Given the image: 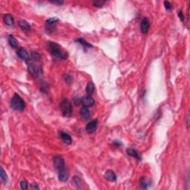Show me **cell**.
Masks as SVG:
<instances>
[{
    "instance_id": "obj_1",
    "label": "cell",
    "mask_w": 190,
    "mask_h": 190,
    "mask_svg": "<svg viewBox=\"0 0 190 190\" xmlns=\"http://www.w3.org/2000/svg\"><path fill=\"white\" fill-rule=\"evenodd\" d=\"M49 48L51 54L54 57L62 59H66L68 57L67 54L65 51H63L60 46L57 43L51 42V43H49Z\"/></svg>"
},
{
    "instance_id": "obj_2",
    "label": "cell",
    "mask_w": 190,
    "mask_h": 190,
    "mask_svg": "<svg viewBox=\"0 0 190 190\" xmlns=\"http://www.w3.org/2000/svg\"><path fill=\"white\" fill-rule=\"evenodd\" d=\"M11 108L17 112H22L25 108L24 100L18 94H15L11 100Z\"/></svg>"
},
{
    "instance_id": "obj_3",
    "label": "cell",
    "mask_w": 190,
    "mask_h": 190,
    "mask_svg": "<svg viewBox=\"0 0 190 190\" xmlns=\"http://www.w3.org/2000/svg\"><path fill=\"white\" fill-rule=\"evenodd\" d=\"M59 107H60L61 112L63 116L66 117H70L71 116L73 112L72 105L68 99H63L61 101Z\"/></svg>"
},
{
    "instance_id": "obj_4",
    "label": "cell",
    "mask_w": 190,
    "mask_h": 190,
    "mask_svg": "<svg viewBox=\"0 0 190 190\" xmlns=\"http://www.w3.org/2000/svg\"><path fill=\"white\" fill-rule=\"evenodd\" d=\"M54 166L55 169L57 170L58 173L67 170L66 168V163H65L64 158L62 156L57 155L54 157Z\"/></svg>"
},
{
    "instance_id": "obj_5",
    "label": "cell",
    "mask_w": 190,
    "mask_h": 190,
    "mask_svg": "<svg viewBox=\"0 0 190 190\" xmlns=\"http://www.w3.org/2000/svg\"><path fill=\"white\" fill-rule=\"evenodd\" d=\"M58 19L56 17H51L45 22V30L48 34L53 33L57 27V23L58 22Z\"/></svg>"
},
{
    "instance_id": "obj_6",
    "label": "cell",
    "mask_w": 190,
    "mask_h": 190,
    "mask_svg": "<svg viewBox=\"0 0 190 190\" xmlns=\"http://www.w3.org/2000/svg\"><path fill=\"white\" fill-rule=\"evenodd\" d=\"M17 56L22 59V60H24L25 62H26L27 63H30L31 61V58L30 57L29 54H28V51L25 49V48H20V49L18 50L17 51Z\"/></svg>"
},
{
    "instance_id": "obj_7",
    "label": "cell",
    "mask_w": 190,
    "mask_h": 190,
    "mask_svg": "<svg viewBox=\"0 0 190 190\" xmlns=\"http://www.w3.org/2000/svg\"><path fill=\"white\" fill-rule=\"evenodd\" d=\"M28 72L33 76L34 77H38L41 73V68L39 67H38L36 65L33 64V63H28Z\"/></svg>"
},
{
    "instance_id": "obj_8",
    "label": "cell",
    "mask_w": 190,
    "mask_h": 190,
    "mask_svg": "<svg viewBox=\"0 0 190 190\" xmlns=\"http://www.w3.org/2000/svg\"><path fill=\"white\" fill-rule=\"evenodd\" d=\"M140 31L142 34H147L149 28H150V21L149 20V19H147L146 17H143L140 22Z\"/></svg>"
},
{
    "instance_id": "obj_9",
    "label": "cell",
    "mask_w": 190,
    "mask_h": 190,
    "mask_svg": "<svg viewBox=\"0 0 190 190\" xmlns=\"http://www.w3.org/2000/svg\"><path fill=\"white\" fill-rule=\"evenodd\" d=\"M97 124H98V120H97V119L89 122V123L87 124L86 127H85V129H86L87 132L89 133V134H92V133L94 132V131H96V129H97Z\"/></svg>"
},
{
    "instance_id": "obj_10",
    "label": "cell",
    "mask_w": 190,
    "mask_h": 190,
    "mask_svg": "<svg viewBox=\"0 0 190 190\" xmlns=\"http://www.w3.org/2000/svg\"><path fill=\"white\" fill-rule=\"evenodd\" d=\"M81 103L85 107H91L93 106L94 104V100L92 97V96H86L84 97L83 98L81 99Z\"/></svg>"
},
{
    "instance_id": "obj_11",
    "label": "cell",
    "mask_w": 190,
    "mask_h": 190,
    "mask_svg": "<svg viewBox=\"0 0 190 190\" xmlns=\"http://www.w3.org/2000/svg\"><path fill=\"white\" fill-rule=\"evenodd\" d=\"M104 177L109 182H115L117 180V175L112 170H107L105 172Z\"/></svg>"
},
{
    "instance_id": "obj_12",
    "label": "cell",
    "mask_w": 190,
    "mask_h": 190,
    "mask_svg": "<svg viewBox=\"0 0 190 190\" xmlns=\"http://www.w3.org/2000/svg\"><path fill=\"white\" fill-rule=\"evenodd\" d=\"M59 138H60L61 140L67 145H71L72 143V138H71V137L68 133L61 131V132L59 133Z\"/></svg>"
},
{
    "instance_id": "obj_13",
    "label": "cell",
    "mask_w": 190,
    "mask_h": 190,
    "mask_svg": "<svg viewBox=\"0 0 190 190\" xmlns=\"http://www.w3.org/2000/svg\"><path fill=\"white\" fill-rule=\"evenodd\" d=\"M80 115L81 117H82V119H84V120H88L91 117L90 110L89 109L88 107H82L80 111Z\"/></svg>"
},
{
    "instance_id": "obj_14",
    "label": "cell",
    "mask_w": 190,
    "mask_h": 190,
    "mask_svg": "<svg viewBox=\"0 0 190 190\" xmlns=\"http://www.w3.org/2000/svg\"><path fill=\"white\" fill-rule=\"evenodd\" d=\"M152 184L151 180H149L145 177H142L140 179V189H147L150 187Z\"/></svg>"
},
{
    "instance_id": "obj_15",
    "label": "cell",
    "mask_w": 190,
    "mask_h": 190,
    "mask_svg": "<svg viewBox=\"0 0 190 190\" xmlns=\"http://www.w3.org/2000/svg\"><path fill=\"white\" fill-rule=\"evenodd\" d=\"M19 26L20 27L22 31H24L25 33H29L31 31V28L29 23L25 20H21L19 22Z\"/></svg>"
},
{
    "instance_id": "obj_16",
    "label": "cell",
    "mask_w": 190,
    "mask_h": 190,
    "mask_svg": "<svg viewBox=\"0 0 190 190\" xmlns=\"http://www.w3.org/2000/svg\"><path fill=\"white\" fill-rule=\"evenodd\" d=\"M3 21L5 24L8 26H13L14 25V19L10 14H5L3 17Z\"/></svg>"
},
{
    "instance_id": "obj_17",
    "label": "cell",
    "mask_w": 190,
    "mask_h": 190,
    "mask_svg": "<svg viewBox=\"0 0 190 190\" xmlns=\"http://www.w3.org/2000/svg\"><path fill=\"white\" fill-rule=\"evenodd\" d=\"M126 152H127V154H128L129 155L131 156V157H134V158L140 160V161L141 160V157H140V154L139 153H138V152H137L135 149H132V148H129V149H127Z\"/></svg>"
},
{
    "instance_id": "obj_18",
    "label": "cell",
    "mask_w": 190,
    "mask_h": 190,
    "mask_svg": "<svg viewBox=\"0 0 190 190\" xmlns=\"http://www.w3.org/2000/svg\"><path fill=\"white\" fill-rule=\"evenodd\" d=\"M8 43L13 48H16L18 47V41L17 39L13 36V35H9L8 36Z\"/></svg>"
},
{
    "instance_id": "obj_19",
    "label": "cell",
    "mask_w": 190,
    "mask_h": 190,
    "mask_svg": "<svg viewBox=\"0 0 190 190\" xmlns=\"http://www.w3.org/2000/svg\"><path fill=\"white\" fill-rule=\"evenodd\" d=\"M58 178L61 182H66L68 179V172L67 170L58 173Z\"/></svg>"
},
{
    "instance_id": "obj_20",
    "label": "cell",
    "mask_w": 190,
    "mask_h": 190,
    "mask_svg": "<svg viewBox=\"0 0 190 190\" xmlns=\"http://www.w3.org/2000/svg\"><path fill=\"white\" fill-rule=\"evenodd\" d=\"M94 85L93 84V82H90L87 84L86 89H85V92H86V94L89 96H92L93 94V93L94 92Z\"/></svg>"
},
{
    "instance_id": "obj_21",
    "label": "cell",
    "mask_w": 190,
    "mask_h": 190,
    "mask_svg": "<svg viewBox=\"0 0 190 190\" xmlns=\"http://www.w3.org/2000/svg\"><path fill=\"white\" fill-rule=\"evenodd\" d=\"M77 43H80V44L82 45V46H83L84 48H92L93 46H92V44H90V43H89L88 42H86L84 39H82V38H79V39H77Z\"/></svg>"
},
{
    "instance_id": "obj_22",
    "label": "cell",
    "mask_w": 190,
    "mask_h": 190,
    "mask_svg": "<svg viewBox=\"0 0 190 190\" xmlns=\"http://www.w3.org/2000/svg\"><path fill=\"white\" fill-rule=\"evenodd\" d=\"M73 183L77 188H80L81 186H82V180L78 176H74L73 177Z\"/></svg>"
},
{
    "instance_id": "obj_23",
    "label": "cell",
    "mask_w": 190,
    "mask_h": 190,
    "mask_svg": "<svg viewBox=\"0 0 190 190\" xmlns=\"http://www.w3.org/2000/svg\"><path fill=\"white\" fill-rule=\"evenodd\" d=\"M0 177H1L2 181L4 182V183H7V182H8V175H7V174L5 173L3 168H1V171H0Z\"/></svg>"
},
{
    "instance_id": "obj_24",
    "label": "cell",
    "mask_w": 190,
    "mask_h": 190,
    "mask_svg": "<svg viewBox=\"0 0 190 190\" xmlns=\"http://www.w3.org/2000/svg\"><path fill=\"white\" fill-rule=\"evenodd\" d=\"M31 57L33 58L34 60H39L40 58H41V56H40V54H39L38 52H36V51H33V52H31Z\"/></svg>"
},
{
    "instance_id": "obj_25",
    "label": "cell",
    "mask_w": 190,
    "mask_h": 190,
    "mask_svg": "<svg viewBox=\"0 0 190 190\" xmlns=\"http://www.w3.org/2000/svg\"><path fill=\"white\" fill-rule=\"evenodd\" d=\"M20 187H21L22 189L23 190L28 189V185L26 180H22L21 182H20Z\"/></svg>"
},
{
    "instance_id": "obj_26",
    "label": "cell",
    "mask_w": 190,
    "mask_h": 190,
    "mask_svg": "<svg viewBox=\"0 0 190 190\" xmlns=\"http://www.w3.org/2000/svg\"><path fill=\"white\" fill-rule=\"evenodd\" d=\"M105 2H103V1H96L93 3V5L94 7H97V8H101L104 5Z\"/></svg>"
},
{
    "instance_id": "obj_27",
    "label": "cell",
    "mask_w": 190,
    "mask_h": 190,
    "mask_svg": "<svg viewBox=\"0 0 190 190\" xmlns=\"http://www.w3.org/2000/svg\"><path fill=\"white\" fill-rule=\"evenodd\" d=\"M64 80L67 84H71L72 82V77L68 74H66L64 76Z\"/></svg>"
},
{
    "instance_id": "obj_28",
    "label": "cell",
    "mask_w": 190,
    "mask_h": 190,
    "mask_svg": "<svg viewBox=\"0 0 190 190\" xmlns=\"http://www.w3.org/2000/svg\"><path fill=\"white\" fill-rule=\"evenodd\" d=\"M164 6H165V8L168 10H170L172 9V5L168 1H165L164 2Z\"/></svg>"
},
{
    "instance_id": "obj_29",
    "label": "cell",
    "mask_w": 190,
    "mask_h": 190,
    "mask_svg": "<svg viewBox=\"0 0 190 190\" xmlns=\"http://www.w3.org/2000/svg\"><path fill=\"white\" fill-rule=\"evenodd\" d=\"M177 16H178V17L180 18V21L181 22L184 21V13H183V12H182V10H179L178 13H177Z\"/></svg>"
},
{
    "instance_id": "obj_30",
    "label": "cell",
    "mask_w": 190,
    "mask_h": 190,
    "mask_svg": "<svg viewBox=\"0 0 190 190\" xmlns=\"http://www.w3.org/2000/svg\"><path fill=\"white\" fill-rule=\"evenodd\" d=\"M50 2L53 4H55V5H60L63 4V2L62 1H59V0H54V1H50Z\"/></svg>"
},
{
    "instance_id": "obj_31",
    "label": "cell",
    "mask_w": 190,
    "mask_h": 190,
    "mask_svg": "<svg viewBox=\"0 0 190 190\" xmlns=\"http://www.w3.org/2000/svg\"><path fill=\"white\" fill-rule=\"evenodd\" d=\"M113 144L115 145L116 147H120V146H122L121 142H120V141H114Z\"/></svg>"
},
{
    "instance_id": "obj_32",
    "label": "cell",
    "mask_w": 190,
    "mask_h": 190,
    "mask_svg": "<svg viewBox=\"0 0 190 190\" xmlns=\"http://www.w3.org/2000/svg\"><path fill=\"white\" fill-rule=\"evenodd\" d=\"M31 189H39V187L36 184H32L31 185Z\"/></svg>"
}]
</instances>
